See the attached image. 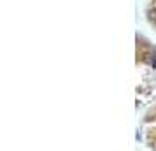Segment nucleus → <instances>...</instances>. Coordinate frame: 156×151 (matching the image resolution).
<instances>
[{
    "instance_id": "obj_1",
    "label": "nucleus",
    "mask_w": 156,
    "mask_h": 151,
    "mask_svg": "<svg viewBox=\"0 0 156 151\" xmlns=\"http://www.w3.org/2000/svg\"><path fill=\"white\" fill-rule=\"evenodd\" d=\"M147 18L149 21L156 27V0H149V5H147Z\"/></svg>"
}]
</instances>
